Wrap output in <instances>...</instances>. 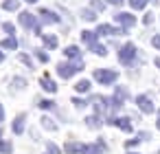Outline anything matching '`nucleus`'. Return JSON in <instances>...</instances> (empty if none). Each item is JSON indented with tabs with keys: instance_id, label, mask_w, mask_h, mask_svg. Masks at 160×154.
<instances>
[{
	"instance_id": "nucleus-1",
	"label": "nucleus",
	"mask_w": 160,
	"mask_h": 154,
	"mask_svg": "<svg viewBox=\"0 0 160 154\" xmlns=\"http://www.w3.org/2000/svg\"><path fill=\"white\" fill-rule=\"evenodd\" d=\"M79 71H83V64L81 62H62L59 66H57V73H59V77H64V79H70L75 73H79Z\"/></svg>"
},
{
	"instance_id": "nucleus-2",
	"label": "nucleus",
	"mask_w": 160,
	"mask_h": 154,
	"mask_svg": "<svg viewBox=\"0 0 160 154\" xmlns=\"http://www.w3.org/2000/svg\"><path fill=\"white\" fill-rule=\"evenodd\" d=\"M116 77H118V73L116 71H108V68H99V71H94V79L99 82V84H103V86H110V84H114L116 82Z\"/></svg>"
},
{
	"instance_id": "nucleus-3",
	"label": "nucleus",
	"mask_w": 160,
	"mask_h": 154,
	"mask_svg": "<svg viewBox=\"0 0 160 154\" xmlns=\"http://www.w3.org/2000/svg\"><path fill=\"white\" fill-rule=\"evenodd\" d=\"M134 57H136V46H134L132 42H127V44L118 51V62H121V64H132Z\"/></svg>"
},
{
	"instance_id": "nucleus-4",
	"label": "nucleus",
	"mask_w": 160,
	"mask_h": 154,
	"mask_svg": "<svg viewBox=\"0 0 160 154\" xmlns=\"http://www.w3.org/2000/svg\"><path fill=\"white\" fill-rule=\"evenodd\" d=\"M20 24L22 27H27V29H31L33 33H38L40 35V24H38V20H35V16L33 13H20Z\"/></svg>"
},
{
	"instance_id": "nucleus-5",
	"label": "nucleus",
	"mask_w": 160,
	"mask_h": 154,
	"mask_svg": "<svg viewBox=\"0 0 160 154\" xmlns=\"http://www.w3.org/2000/svg\"><path fill=\"white\" fill-rule=\"evenodd\" d=\"M114 20L121 24V29H129V27L136 24V18H134L132 13H123V11H118V13L114 16Z\"/></svg>"
},
{
	"instance_id": "nucleus-6",
	"label": "nucleus",
	"mask_w": 160,
	"mask_h": 154,
	"mask_svg": "<svg viewBox=\"0 0 160 154\" xmlns=\"http://www.w3.org/2000/svg\"><path fill=\"white\" fill-rule=\"evenodd\" d=\"M136 106H138L145 114H151V112L156 110V106L151 104V99H149L147 95H138V97H136Z\"/></svg>"
},
{
	"instance_id": "nucleus-7",
	"label": "nucleus",
	"mask_w": 160,
	"mask_h": 154,
	"mask_svg": "<svg viewBox=\"0 0 160 154\" xmlns=\"http://www.w3.org/2000/svg\"><path fill=\"white\" fill-rule=\"evenodd\" d=\"M116 33H125V29H116L112 24H99L97 35H116Z\"/></svg>"
},
{
	"instance_id": "nucleus-8",
	"label": "nucleus",
	"mask_w": 160,
	"mask_h": 154,
	"mask_svg": "<svg viewBox=\"0 0 160 154\" xmlns=\"http://www.w3.org/2000/svg\"><path fill=\"white\" fill-rule=\"evenodd\" d=\"M110 123H114L118 130H123V132H132V123H129V119L127 117H114Z\"/></svg>"
},
{
	"instance_id": "nucleus-9",
	"label": "nucleus",
	"mask_w": 160,
	"mask_h": 154,
	"mask_svg": "<svg viewBox=\"0 0 160 154\" xmlns=\"http://www.w3.org/2000/svg\"><path fill=\"white\" fill-rule=\"evenodd\" d=\"M24 119H27L24 114H18V117L13 119V125H11V130H13L16 134H22V132H24Z\"/></svg>"
},
{
	"instance_id": "nucleus-10",
	"label": "nucleus",
	"mask_w": 160,
	"mask_h": 154,
	"mask_svg": "<svg viewBox=\"0 0 160 154\" xmlns=\"http://www.w3.org/2000/svg\"><path fill=\"white\" fill-rule=\"evenodd\" d=\"M40 84H42V88H44V90H48V93H55V90H57V84H55L48 75H44V77L40 79Z\"/></svg>"
},
{
	"instance_id": "nucleus-11",
	"label": "nucleus",
	"mask_w": 160,
	"mask_h": 154,
	"mask_svg": "<svg viewBox=\"0 0 160 154\" xmlns=\"http://www.w3.org/2000/svg\"><path fill=\"white\" fill-rule=\"evenodd\" d=\"M64 150H66V154H77V152H81V150H83V145H81V143H77V141H68V143L64 145Z\"/></svg>"
},
{
	"instance_id": "nucleus-12",
	"label": "nucleus",
	"mask_w": 160,
	"mask_h": 154,
	"mask_svg": "<svg viewBox=\"0 0 160 154\" xmlns=\"http://www.w3.org/2000/svg\"><path fill=\"white\" fill-rule=\"evenodd\" d=\"M81 40H83L86 44L94 46V44H97V31H83V33H81Z\"/></svg>"
},
{
	"instance_id": "nucleus-13",
	"label": "nucleus",
	"mask_w": 160,
	"mask_h": 154,
	"mask_svg": "<svg viewBox=\"0 0 160 154\" xmlns=\"http://www.w3.org/2000/svg\"><path fill=\"white\" fill-rule=\"evenodd\" d=\"M127 95H129V93H127V88H125V86H116V93H114V99H116V101H118L121 106H123V101L127 99Z\"/></svg>"
},
{
	"instance_id": "nucleus-14",
	"label": "nucleus",
	"mask_w": 160,
	"mask_h": 154,
	"mask_svg": "<svg viewBox=\"0 0 160 154\" xmlns=\"http://www.w3.org/2000/svg\"><path fill=\"white\" fill-rule=\"evenodd\" d=\"M40 16H42V22H59V18H57L53 11H48V9H42Z\"/></svg>"
},
{
	"instance_id": "nucleus-15",
	"label": "nucleus",
	"mask_w": 160,
	"mask_h": 154,
	"mask_svg": "<svg viewBox=\"0 0 160 154\" xmlns=\"http://www.w3.org/2000/svg\"><path fill=\"white\" fill-rule=\"evenodd\" d=\"M66 57H72V60H77V62H81L79 57H81V51H79V46H66Z\"/></svg>"
},
{
	"instance_id": "nucleus-16",
	"label": "nucleus",
	"mask_w": 160,
	"mask_h": 154,
	"mask_svg": "<svg viewBox=\"0 0 160 154\" xmlns=\"http://www.w3.org/2000/svg\"><path fill=\"white\" fill-rule=\"evenodd\" d=\"M75 88H77V93H90V82L88 79H79L75 84Z\"/></svg>"
},
{
	"instance_id": "nucleus-17",
	"label": "nucleus",
	"mask_w": 160,
	"mask_h": 154,
	"mask_svg": "<svg viewBox=\"0 0 160 154\" xmlns=\"http://www.w3.org/2000/svg\"><path fill=\"white\" fill-rule=\"evenodd\" d=\"M0 49H18V40L16 38H7L0 42Z\"/></svg>"
},
{
	"instance_id": "nucleus-18",
	"label": "nucleus",
	"mask_w": 160,
	"mask_h": 154,
	"mask_svg": "<svg viewBox=\"0 0 160 154\" xmlns=\"http://www.w3.org/2000/svg\"><path fill=\"white\" fill-rule=\"evenodd\" d=\"M18 7H20L18 0H5V3H2V9H7V11H16Z\"/></svg>"
},
{
	"instance_id": "nucleus-19",
	"label": "nucleus",
	"mask_w": 160,
	"mask_h": 154,
	"mask_svg": "<svg viewBox=\"0 0 160 154\" xmlns=\"http://www.w3.org/2000/svg\"><path fill=\"white\" fill-rule=\"evenodd\" d=\"M86 125L92 128V130H97V128H101V121H99V117H88L86 119Z\"/></svg>"
},
{
	"instance_id": "nucleus-20",
	"label": "nucleus",
	"mask_w": 160,
	"mask_h": 154,
	"mask_svg": "<svg viewBox=\"0 0 160 154\" xmlns=\"http://www.w3.org/2000/svg\"><path fill=\"white\" fill-rule=\"evenodd\" d=\"M44 44H46L48 49H55V46H57V38H55V35H44Z\"/></svg>"
},
{
	"instance_id": "nucleus-21",
	"label": "nucleus",
	"mask_w": 160,
	"mask_h": 154,
	"mask_svg": "<svg viewBox=\"0 0 160 154\" xmlns=\"http://www.w3.org/2000/svg\"><path fill=\"white\" fill-rule=\"evenodd\" d=\"M40 108H42V110H53V108H55V101H53V99H42V101H40Z\"/></svg>"
},
{
	"instance_id": "nucleus-22",
	"label": "nucleus",
	"mask_w": 160,
	"mask_h": 154,
	"mask_svg": "<svg viewBox=\"0 0 160 154\" xmlns=\"http://www.w3.org/2000/svg\"><path fill=\"white\" fill-rule=\"evenodd\" d=\"M42 125H44L46 130H57V123H53L51 117H44V119H42Z\"/></svg>"
},
{
	"instance_id": "nucleus-23",
	"label": "nucleus",
	"mask_w": 160,
	"mask_h": 154,
	"mask_svg": "<svg viewBox=\"0 0 160 154\" xmlns=\"http://www.w3.org/2000/svg\"><path fill=\"white\" fill-rule=\"evenodd\" d=\"M83 154H99L101 152V147L99 145H83V150H81Z\"/></svg>"
},
{
	"instance_id": "nucleus-24",
	"label": "nucleus",
	"mask_w": 160,
	"mask_h": 154,
	"mask_svg": "<svg viewBox=\"0 0 160 154\" xmlns=\"http://www.w3.org/2000/svg\"><path fill=\"white\" fill-rule=\"evenodd\" d=\"M147 3H151V0H129V5H132L134 9H145Z\"/></svg>"
},
{
	"instance_id": "nucleus-25",
	"label": "nucleus",
	"mask_w": 160,
	"mask_h": 154,
	"mask_svg": "<svg viewBox=\"0 0 160 154\" xmlns=\"http://www.w3.org/2000/svg\"><path fill=\"white\" fill-rule=\"evenodd\" d=\"M0 154H11V143L9 141H0Z\"/></svg>"
},
{
	"instance_id": "nucleus-26",
	"label": "nucleus",
	"mask_w": 160,
	"mask_h": 154,
	"mask_svg": "<svg viewBox=\"0 0 160 154\" xmlns=\"http://www.w3.org/2000/svg\"><path fill=\"white\" fill-rule=\"evenodd\" d=\"M92 51H94L97 55H103V57L108 55V49H105V46H101V44H94V46H92Z\"/></svg>"
},
{
	"instance_id": "nucleus-27",
	"label": "nucleus",
	"mask_w": 160,
	"mask_h": 154,
	"mask_svg": "<svg viewBox=\"0 0 160 154\" xmlns=\"http://www.w3.org/2000/svg\"><path fill=\"white\" fill-rule=\"evenodd\" d=\"M46 150H48V154H59V147L55 143H46Z\"/></svg>"
},
{
	"instance_id": "nucleus-28",
	"label": "nucleus",
	"mask_w": 160,
	"mask_h": 154,
	"mask_svg": "<svg viewBox=\"0 0 160 154\" xmlns=\"http://www.w3.org/2000/svg\"><path fill=\"white\" fill-rule=\"evenodd\" d=\"M83 18H86V20H97V13L88 9V11H83Z\"/></svg>"
},
{
	"instance_id": "nucleus-29",
	"label": "nucleus",
	"mask_w": 160,
	"mask_h": 154,
	"mask_svg": "<svg viewBox=\"0 0 160 154\" xmlns=\"http://www.w3.org/2000/svg\"><path fill=\"white\" fill-rule=\"evenodd\" d=\"M35 55H38V60H40V62H48V53H44V51H38Z\"/></svg>"
},
{
	"instance_id": "nucleus-30",
	"label": "nucleus",
	"mask_w": 160,
	"mask_h": 154,
	"mask_svg": "<svg viewBox=\"0 0 160 154\" xmlns=\"http://www.w3.org/2000/svg\"><path fill=\"white\" fill-rule=\"evenodd\" d=\"M2 29H5L7 33H13V31H16V27H13L11 22H5V24H2Z\"/></svg>"
},
{
	"instance_id": "nucleus-31",
	"label": "nucleus",
	"mask_w": 160,
	"mask_h": 154,
	"mask_svg": "<svg viewBox=\"0 0 160 154\" xmlns=\"http://www.w3.org/2000/svg\"><path fill=\"white\" fill-rule=\"evenodd\" d=\"M20 62H22V64H27V66H33V64H31V57H29V55H24V53L20 55Z\"/></svg>"
},
{
	"instance_id": "nucleus-32",
	"label": "nucleus",
	"mask_w": 160,
	"mask_h": 154,
	"mask_svg": "<svg viewBox=\"0 0 160 154\" xmlns=\"http://www.w3.org/2000/svg\"><path fill=\"white\" fill-rule=\"evenodd\" d=\"M72 104H75L77 108H83V106H86V99H79V97H75V99H72Z\"/></svg>"
},
{
	"instance_id": "nucleus-33",
	"label": "nucleus",
	"mask_w": 160,
	"mask_h": 154,
	"mask_svg": "<svg viewBox=\"0 0 160 154\" xmlns=\"http://www.w3.org/2000/svg\"><path fill=\"white\" fill-rule=\"evenodd\" d=\"M92 7L94 9H105V3H101V0H92Z\"/></svg>"
},
{
	"instance_id": "nucleus-34",
	"label": "nucleus",
	"mask_w": 160,
	"mask_h": 154,
	"mask_svg": "<svg viewBox=\"0 0 160 154\" xmlns=\"http://www.w3.org/2000/svg\"><path fill=\"white\" fill-rule=\"evenodd\" d=\"M13 86H18V88H24V79H22V77H16V79H13Z\"/></svg>"
},
{
	"instance_id": "nucleus-35",
	"label": "nucleus",
	"mask_w": 160,
	"mask_h": 154,
	"mask_svg": "<svg viewBox=\"0 0 160 154\" xmlns=\"http://www.w3.org/2000/svg\"><path fill=\"white\" fill-rule=\"evenodd\" d=\"M151 44H153V46L160 51V35H153V38H151Z\"/></svg>"
},
{
	"instance_id": "nucleus-36",
	"label": "nucleus",
	"mask_w": 160,
	"mask_h": 154,
	"mask_svg": "<svg viewBox=\"0 0 160 154\" xmlns=\"http://www.w3.org/2000/svg\"><path fill=\"white\" fill-rule=\"evenodd\" d=\"M138 141H140V139L136 136V139H129V141H127L125 145H127V147H134V145H138Z\"/></svg>"
},
{
	"instance_id": "nucleus-37",
	"label": "nucleus",
	"mask_w": 160,
	"mask_h": 154,
	"mask_svg": "<svg viewBox=\"0 0 160 154\" xmlns=\"http://www.w3.org/2000/svg\"><path fill=\"white\" fill-rule=\"evenodd\" d=\"M151 22H153V13H147L145 16V24H151Z\"/></svg>"
},
{
	"instance_id": "nucleus-38",
	"label": "nucleus",
	"mask_w": 160,
	"mask_h": 154,
	"mask_svg": "<svg viewBox=\"0 0 160 154\" xmlns=\"http://www.w3.org/2000/svg\"><path fill=\"white\" fill-rule=\"evenodd\" d=\"M138 139H140V141H147V139H149V132H138Z\"/></svg>"
},
{
	"instance_id": "nucleus-39",
	"label": "nucleus",
	"mask_w": 160,
	"mask_h": 154,
	"mask_svg": "<svg viewBox=\"0 0 160 154\" xmlns=\"http://www.w3.org/2000/svg\"><path fill=\"white\" fill-rule=\"evenodd\" d=\"M5 119V108H2V104H0V121Z\"/></svg>"
},
{
	"instance_id": "nucleus-40",
	"label": "nucleus",
	"mask_w": 160,
	"mask_h": 154,
	"mask_svg": "<svg viewBox=\"0 0 160 154\" xmlns=\"http://www.w3.org/2000/svg\"><path fill=\"white\" fill-rule=\"evenodd\" d=\"M108 3H110V5H121L123 0H108Z\"/></svg>"
},
{
	"instance_id": "nucleus-41",
	"label": "nucleus",
	"mask_w": 160,
	"mask_h": 154,
	"mask_svg": "<svg viewBox=\"0 0 160 154\" xmlns=\"http://www.w3.org/2000/svg\"><path fill=\"white\" fill-rule=\"evenodd\" d=\"M156 66H158V68H160V57H156Z\"/></svg>"
},
{
	"instance_id": "nucleus-42",
	"label": "nucleus",
	"mask_w": 160,
	"mask_h": 154,
	"mask_svg": "<svg viewBox=\"0 0 160 154\" xmlns=\"http://www.w3.org/2000/svg\"><path fill=\"white\" fill-rule=\"evenodd\" d=\"M2 60H5V53H2V51H0V62H2Z\"/></svg>"
},
{
	"instance_id": "nucleus-43",
	"label": "nucleus",
	"mask_w": 160,
	"mask_h": 154,
	"mask_svg": "<svg viewBox=\"0 0 160 154\" xmlns=\"http://www.w3.org/2000/svg\"><path fill=\"white\" fill-rule=\"evenodd\" d=\"M156 128H158V130H160V119H158V121H156Z\"/></svg>"
},
{
	"instance_id": "nucleus-44",
	"label": "nucleus",
	"mask_w": 160,
	"mask_h": 154,
	"mask_svg": "<svg viewBox=\"0 0 160 154\" xmlns=\"http://www.w3.org/2000/svg\"><path fill=\"white\" fill-rule=\"evenodd\" d=\"M27 3H35V0H27Z\"/></svg>"
},
{
	"instance_id": "nucleus-45",
	"label": "nucleus",
	"mask_w": 160,
	"mask_h": 154,
	"mask_svg": "<svg viewBox=\"0 0 160 154\" xmlns=\"http://www.w3.org/2000/svg\"><path fill=\"white\" fill-rule=\"evenodd\" d=\"M0 136H2V130H0Z\"/></svg>"
},
{
	"instance_id": "nucleus-46",
	"label": "nucleus",
	"mask_w": 160,
	"mask_h": 154,
	"mask_svg": "<svg viewBox=\"0 0 160 154\" xmlns=\"http://www.w3.org/2000/svg\"><path fill=\"white\" fill-rule=\"evenodd\" d=\"M158 117H160V110H158Z\"/></svg>"
}]
</instances>
